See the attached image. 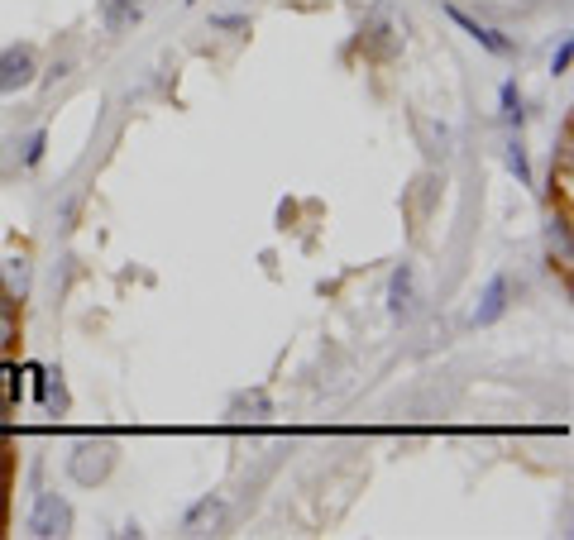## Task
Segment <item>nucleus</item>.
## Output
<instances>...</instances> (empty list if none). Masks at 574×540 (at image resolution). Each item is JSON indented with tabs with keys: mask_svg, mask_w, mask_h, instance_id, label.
Returning a JSON list of instances; mask_svg holds the SVG:
<instances>
[{
	"mask_svg": "<svg viewBox=\"0 0 574 540\" xmlns=\"http://www.w3.org/2000/svg\"><path fill=\"white\" fill-rule=\"evenodd\" d=\"M72 531V507L58 493H39L34 512H29V536H67Z\"/></svg>",
	"mask_w": 574,
	"mask_h": 540,
	"instance_id": "nucleus-1",
	"label": "nucleus"
},
{
	"mask_svg": "<svg viewBox=\"0 0 574 540\" xmlns=\"http://www.w3.org/2000/svg\"><path fill=\"white\" fill-rule=\"evenodd\" d=\"M508 306H512V278L508 273H493V278L484 282V292H479V302H474V330H484V325L493 321H503L508 316Z\"/></svg>",
	"mask_w": 574,
	"mask_h": 540,
	"instance_id": "nucleus-2",
	"label": "nucleus"
},
{
	"mask_svg": "<svg viewBox=\"0 0 574 540\" xmlns=\"http://www.w3.org/2000/svg\"><path fill=\"white\" fill-rule=\"evenodd\" d=\"M29 82H34V48L29 44L0 48V96H15Z\"/></svg>",
	"mask_w": 574,
	"mask_h": 540,
	"instance_id": "nucleus-3",
	"label": "nucleus"
},
{
	"mask_svg": "<svg viewBox=\"0 0 574 540\" xmlns=\"http://www.w3.org/2000/svg\"><path fill=\"white\" fill-rule=\"evenodd\" d=\"M388 316L393 321H412L417 316V268L398 263L393 278H388Z\"/></svg>",
	"mask_w": 574,
	"mask_h": 540,
	"instance_id": "nucleus-4",
	"label": "nucleus"
},
{
	"mask_svg": "<svg viewBox=\"0 0 574 540\" xmlns=\"http://www.w3.org/2000/svg\"><path fill=\"white\" fill-rule=\"evenodd\" d=\"M111 464H115L111 445H77V454L67 459V474L77 478V483H101V478L111 474Z\"/></svg>",
	"mask_w": 574,
	"mask_h": 540,
	"instance_id": "nucleus-5",
	"label": "nucleus"
},
{
	"mask_svg": "<svg viewBox=\"0 0 574 540\" xmlns=\"http://www.w3.org/2000/svg\"><path fill=\"white\" fill-rule=\"evenodd\" d=\"M445 15H450V20L460 24V29H464V34H469V39H474L479 48H488V53H498V58H503V53H512V39H503L498 29H488V24H479V20H469V15H464L460 5H445Z\"/></svg>",
	"mask_w": 574,
	"mask_h": 540,
	"instance_id": "nucleus-6",
	"label": "nucleus"
},
{
	"mask_svg": "<svg viewBox=\"0 0 574 540\" xmlns=\"http://www.w3.org/2000/svg\"><path fill=\"white\" fill-rule=\"evenodd\" d=\"M144 10H149V0H101V24L111 34H130L144 20Z\"/></svg>",
	"mask_w": 574,
	"mask_h": 540,
	"instance_id": "nucleus-7",
	"label": "nucleus"
},
{
	"mask_svg": "<svg viewBox=\"0 0 574 540\" xmlns=\"http://www.w3.org/2000/svg\"><path fill=\"white\" fill-rule=\"evenodd\" d=\"M503 125H508V130H522V125H527V110H522L517 82H503Z\"/></svg>",
	"mask_w": 574,
	"mask_h": 540,
	"instance_id": "nucleus-8",
	"label": "nucleus"
},
{
	"mask_svg": "<svg viewBox=\"0 0 574 540\" xmlns=\"http://www.w3.org/2000/svg\"><path fill=\"white\" fill-rule=\"evenodd\" d=\"M221 507H225L221 497H201L197 507H192V512L182 517V526H187V531H197L201 521H216V517H221Z\"/></svg>",
	"mask_w": 574,
	"mask_h": 540,
	"instance_id": "nucleus-9",
	"label": "nucleus"
},
{
	"mask_svg": "<svg viewBox=\"0 0 574 540\" xmlns=\"http://www.w3.org/2000/svg\"><path fill=\"white\" fill-rule=\"evenodd\" d=\"M508 168L517 173V182H522V187H531V163H527V149H522V139H512V144H508Z\"/></svg>",
	"mask_w": 574,
	"mask_h": 540,
	"instance_id": "nucleus-10",
	"label": "nucleus"
},
{
	"mask_svg": "<svg viewBox=\"0 0 574 540\" xmlns=\"http://www.w3.org/2000/svg\"><path fill=\"white\" fill-rule=\"evenodd\" d=\"M570 53H574V44H570V39H560V48L551 53V72H555V77H565V72H570Z\"/></svg>",
	"mask_w": 574,
	"mask_h": 540,
	"instance_id": "nucleus-11",
	"label": "nucleus"
},
{
	"mask_svg": "<svg viewBox=\"0 0 574 540\" xmlns=\"http://www.w3.org/2000/svg\"><path fill=\"white\" fill-rule=\"evenodd\" d=\"M5 392H10V397H20V373L0 364V397H5Z\"/></svg>",
	"mask_w": 574,
	"mask_h": 540,
	"instance_id": "nucleus-12",
	"label": "nucleus"
},
{
	"mask_svg": "<svg viewBox=\"0 0 574 540\" xmlns=\"http://www.w3.org/2000/svg\"><path fill=\"white\" fill-rule=\"evenodd\" d=\"M44 144H48V134H44V130L34 134V139H29V153H24V163H29V168H34V163L44 158Z\"/></svg>",
	"mask_w": 574,
	"mask_h": 540,
	"instance_id": "nucleus-13",
	"label": "nucleus"
},
{
	"mask_svg": "<svg viewBox=\"0 0 574 540\" xmlns=\"http://www.w3.org/2000/svg\"><path fill=\"white\" fill-rule=\"evenodd\" d=\"M211 24H216V29H244L249 20H240V15H216Z\"/></svg>",
	"mask_w": 574,
	"mask_h": 540,
	"instance_id": "nucleus-14",
	"label": "nucleus"
},
{
	"mask_svg": "<svg viewBox=\"0 0 574 540\" xmlns=\"http://www.w3.org/2000/svg\"><path fill=\"white\" fill-rule=\"evenodd\" d=\"M5 335H10V302H0V345H5Z\"/></svg>",
	"mask_w": 574,
	"mask_h": 540,
	"instance_id": "nucleus-15",
	"label": "nucleus"
}]
</instances>
